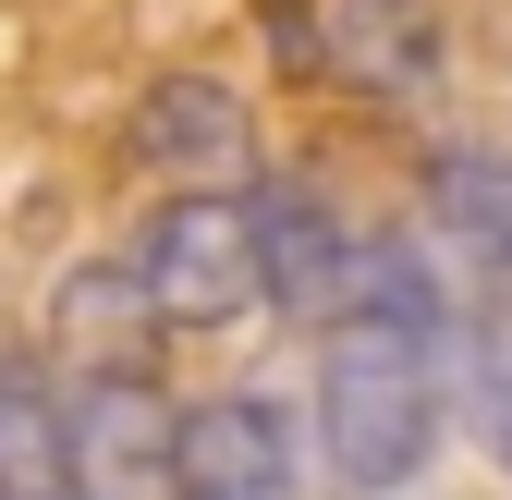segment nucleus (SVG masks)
<instances>
[{"instance_id":"obj_1","label":"nucleus","mask_w":512,"mask_h":500,"mask_svg":"<svg viewBox=\"0 0 512 500\" xmlns=\"http://www.w3.org/2000/svg\"><path fill=\"white\" fill-rule=\"evenodd\" d=\"M317 452H330V476L354 500L415 488L427 452H439V342L342 318L330 354H317Z\"/></svg>"},{"instance_id":"obj_2","label":"nucleus","mask_w":512,"mask_h":500,"mask_svg":"<svg viewBox=\"0 0 512 500\" xmlns=\"http://www.w3.org/2000/svg\"><path fill=\"white\" fill-rule=\"evenodd\" d=\"M122 293L147 330H232L256 305V208L232 183H171L122 244Z\"/></svg>"},{"instance_id":"obj_3","label":"nucleus","mask_w":512,"mask_h":500,"mask_svg":"<svg viewBox=\"0 0 512 500\" xmlns=\"http://www.w3.org/2000/svg\"><path fill=\"white\" fill-rule=\"evenodd\" d=\"M281 49L305 86L366 98V110H415L452 86V13L439 0H293Z\"/></svg>"},{"instance_id":"obj_4","label":"nucleus","mask_w":512,"mask_h":500,"mask_svg":"<svg viewBox=\"0 0 512 500\" xmlns=\"http://www.w3.org/2000/svg\"><path fill=\"white\" fill-rule=\"evenodd\" d=\"M159 488H171V500H305V440H293V415L256 403V391L171 403Z\"/></svg>"},{"instance_id":"obj_5","label":"nucleus","mask_w":512,"mask_h":500,"mask_svg":"<svg viewBox=\"0 0 512 500\" xmlns=\"http://www.w3.org/2000/svg\"><path fill=\"white\" fill-rule=\"evenodd\" d=\"M122 159L159 171V183H232L256 159V110L220 74H159V86H135V110H122Z\"/></svg>"},{"instance_id":"obj_6","label":"nucleus","mask_w":512,"mask_h":500,"mask_svg":"<svg viewBox=\"0 0 512 500\" xmlns=\"http://www.w3.org/2000/svg\"><path fill=\"white\" fill-rule=\"evenodd\" d=\"M61 452H74V500H159L171 403L135 366H86V391H61Z\"/></svg>"},{"instance_id":"obj_7","label":"nucleus","mask_w":512,"mask_h":500,"mask_svg":"<svg viewBox=\"0 0 512 500\" xmlns=\"http://www.w3.org/2000/svg\"><path fill=\"white\" fill-rule=\"evenodd\" d=\"M256 305L281 318H342V281H354V220L305 183H256Z\"/></svg>"},{"instance_id":"obj_8","label":"nucleus","mask_w":512,"mask_h":500,"mask_svg":"<svg viewBox=\"0 0 512 500\" xmlns=\"http://www.w3.org/2000/svg\"><path fill=\"white\" fill-rule=\"evenodd\" d=\"M427 220H439V244H452L476 281H512V159L439 147L427 159Z\"/></svg>"},{"instance_id":"obj_9","label":"nucleus","mask_w":512,"mask_h":500,"mask_svg":"<svg viewBox=\"0 0 512 500\" xmlns=\"http://www.w3.org/2000/svg\"><path fill=\"white\" fill-rule=\"evenodd\" d=\"M0 500H74V452H61V391L37 366H0Z\"/></svg>"},{"instance_id":"obj_10","label":"nucleus","mask_w":512,"mask_h":500,"mask_svg":"<svg viewBox=\"0 0 512 500\" xmlns=\"http://www.w3.org/2000/svg\"><path fill=\"white\" fill-rule=\"evenodd\" d=\"M488 452H500V476H512V366L488 379Z\"/></svg>"}]
</instances>
